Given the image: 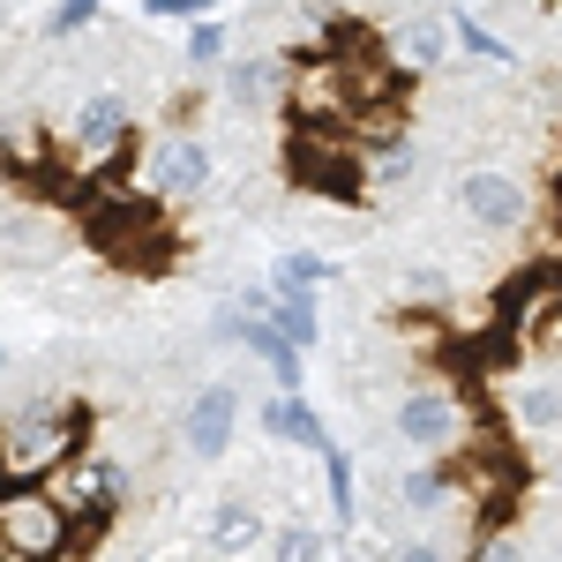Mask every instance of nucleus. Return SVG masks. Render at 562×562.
Wrapping results in <instances>:
<instances>
[{
    "label": "nucleus",
    "instance_id": "f3484780",
    "mask_svg": "<svg viewBox=\"0 0 562 562\" xmlns=\"http://www.w3.org/2000/svg\"><path fill=\"white\" fill-rule=\"evenodd\" d=\"M270 323L301 352H315V338H323V301H315V293H278V301H270Z\"/></svg>",
    "mask_w": 562,
    "mask_h": 562
},
{
    "label": "nucleus",
    "instance_id": "4be33fe9",
    "mask_svg": "<svg viewBox=\"0 0 562 562\" xmlns=\"http://www.w3.org/2000/svg\"><path fill=\"white\" fill-rule=\"evenodd\" d=\"M225 45H233V31H225L217 15H203V23L188 31V45H180V60H188V68L203 76V68H217V60H225Z\"/></svg>",
    "mask_w": 562,
    "mask_h": 562
},
{
    "label": "nucleus",
    "instance_id": "393cba45",
    "mask_svg": "<svg viewBox=\"0 0 562 562\" xmlns=\"http://www.w3.org/2000/svg\"><path fill=\"white\" fill-rule=\"evenodd\" d=\"M390 562H458V555H450L442 540H397V548H390Z\"/></svg>",
    "mask_w": 562,
    "mask_h": 562
},
{
    "label": "nucleus",
    "instance_id": "1a4fd4ad",
    "mask_svg": "<svg viewBox=\"0 0 562 562\" xmlns=\"http://www.w3.org/2000/svg\"><path fill=\"white\" fill-rule=\"evenodd\" d=\"M458 211L487 225V233H518L525 217H532V195H525V180L495 173V166H473V173L458 180Z\"/></svg>",
    "mask_w": 562,
    "mask_h": 562
},
{
    "label": "nucleus",
    "instance_id": "20e7f679",
    "mask_svg": "<svg viewBox=\"0 0 562 562\" xmlns=\"http://www.w3.org/2000/svg\"><path fill=\"white\" fill-rule=\"evenodd\" d=\"M45 487L60 495V510L76 518V532H83V540H98L105 525L121 518V503H128V473H121L113 458H98V450H76L60 473L45 480Z\"/></svg>",
    "mask_w": 562,
    "mask_h": 562
},
{
    "label": "nucleus",
    "instance_id": "b1692460",
    "mask_svg": "<svg viewBox=\"0 0 562 562\" xmlns=\"http://www.w3.org/2000/svg\"><path fill=\"white\" fill-rule=\"evenodd\" d=\"M158 23H203V15H217V0H143Z\"/></svg>",
    "mask_w": 562,
    "mask_h": 562
},
{
    "label": "nucleus",
    "instance_id": "ddd939ff",
    "mask_svg": "<svg viewBox=\"0 0 562 562\" xmlns=\"http://www.w3.org/2000/svg\"><path fill=\"white\" fill-rule=\"evenodd\" d=\"M262 540H270V525H262L256 503H225L211 518V532H203V555L233 562V555H248V548H262Z\"/></svg>",
    "mask_w": 562,
    "mask_h": 562
},
{
    "label": "nucleus",
    "instance_id": "f8f14e48",
    "mask_svg": "<svg viewBox=\"0 0 562 562\" xmlns=\"http://www.w3.org/2000/svg\"><path fill=\"white\" fill-rule=\"evenodd\" d=\"M262 428L278 435V442H301V450H323V442H330L323 413L307 405V390H278V397L262 405Z\"/></svg>",
    "mask_w": 562,
    "mask_h": 562
},
{
    "label": "nucleus",
    "instance_id": "a211bd4d",
    "mask_svg": "<svg viewBox=\"0 0 562 562\" xmlns=\"http://www.w3.org/2000/svg\"><path fill=\"white\" fill-rule=\"evenodd\" d=\"M323 555H330V532L323 525H307V518L270 525V562H323Z\"/></svg>",
    "mask_w": 562,
    "mask_h": 562
},
{
    "label": "nucleus",
    "instance_id": "0eeeda50",
    "mask_svg": "<svg viewBox=\"0 0 562 562\" xmlns=\"http://www.w3.org/2000/svg\"><path fill=\"white\" fill-rule=\"evenodd\" d=\"M233 435H240V390L203 383L188 397V413H180V450H188L195 465H217V458L233 450Z\"/></svg>",
    "mask_w": 562,
    "mask_h": 562
},
{
    "label": "nucleus",
    "instance_id": "412c9836",
    "mask_svg": "<svg viewBox=\"0 0 562 562\" xmlns=\"http://www.w3.org/2000/svg\"><path fill=\"white\" fill-rule=\"evenodd\" d=\"M315 458H323V473H330V518L352 525V518H360V503H352V458L338 450V442H323Z\"/></svg>",
    "mask_w": 562,
    "mask_h": 562
},
{
    "label": "nucleus",
    "instance_id": "dca6fc26",
    "mask_svg": "<svg viewBox=\"0 0 562 562\" xmlns=\"http://www.w3.org/2000/svg\"><path fill=\"white\" fill-rule=\"evenodd\" d=\"M450 495H458V473H450V465H435V458L420 465V473L397 480V503H405V510H420V518H435Z\"/></svg>",
    "mask_w": 562,
    "mask_h": 562
},
{
    "label": "nucleus",
    "instance_id": "9b49d317",
    "mask_svg": "<svg viewBox=\"0 0 562 562\" xmlns=\"http://www.w3.org/2000/svg\"><path fill=\"white\" fill-rule=\"evenodd\" d=\"M285 83H293V60H278V53H240L225 68V98L240 113H278L285 105Z\"/></svg>",
    "mask_w": 562,
    "mask_h": 562
},
{
    "label": "nucleus",
    "instance_id": "f257e3e1",
    "mask_svg": "<svg viewBox=\"0 0 562 562\" xmlns=\"http://www.w3.org/2000/svg\"><path fill=\"white\" fill-rule=\"evenodd\" d=\"M76 450H90V405H23L15 420H0V480H53Z\"/></svg>",
    "mask_w": 562,
    "mask_h": 562
},
{
    "label": "nucleus",
    "instance_id": "f03ea898",
    "mask_svg": "<svg viewBox=\"0 0 562 562\" xmlns=\"http://www.w3.org/2000/svg\"><path fill=\"white\" fill-rule=\"evenodd\" d=\"M285 180L301 195H323V203H368V150L352 143L346 128H323V121H293L285 135Z\"/></svg>",
    "mask_w": 562,
    "mask_h": 562
},
{
    "label": "nucleus",
    "instance_id": "aec40b11",
    "mask_svg": "<svg viewBox=\"0 0 562 562\" xmlns=\"http://www.w3.org/2000/svg\"><path fill=\"white\" fill-rule=\"evenodd\" d=\"M450 38L465 45V53H473L480 68H518V53H510V45L495 38V31H487L480 15H450Z\"/></svg>",
    "mask_w": 562,
    "mask_h": 562
},
{
    "label": "nucleus",
    "instance_id": "6e6552de",
    "mask_svg": "<svg viewBox=\"0 0 562 562\" xmlns=\"http://www.w3.org/2000/svg\"><path fill=\"white\" fill-rule=\"evenodd\" d=\"M128 135H135L128 98H121V90H98V98L76 105V121H68V150H76L83 166H121V158H128Z\"/></svg>",
    "mask_w": 562,
    "mask_h": 562
},
{
    "label": "nucleus",
    "instance_id": "2eb2a0df",
    "mask_svg": "<svg viewBox=\"0 0 562 562\" xmlns=\"http://www.w3.org/2000/svg\"><path fill=\"white\" fill-rule=\"evenodd\" d=\"M338 270H330V256H315V248H285V256L270 262V293H323Z\"/></svg>",
    "mask_w": 562,
    "mask_h": 562
},
{
    "label": "nucleus",
    "instance_id": "6ab92c4d",
    "mask_svg": "<svg viewBox=\"0 0 562 562\" xmlns=\"http://www.w3.org/2000/svg\"><path fill=\"white\" fill-rule=\"evenodd\" d=\"M510 420H518L525 435H548L562 420V390L555 383H525L518 397H510Z\"/></svg>",
    "mask_w": 562,
    "mask_h": 562
},
{
    "label": "nucleus",
    "instance_id": "4468645a",
    "mask_svg": "<svg viewBox=\"0 0 562 562\" xmlns=\"http://www.w3.org/2000/svg\"><path fill=\"white\" fill-rule=\"evenodd\" d=\"M442 53H450V23H442V15L405 23V31H397V45H390V60H397V68H413V76L442 68Z\"/></svg>",
    "mask_w": 562,
    "mask_h": 562
},
{
    "label": "nucleus",
    "instance_id": "423d86ee",
    "mask_svg": "<svg viewBox=\"0 0 562 562\" xmlns=\"http://www.w3.org/2000/svg\"><path fill=\"white\" fill-rule=\"evenodd\" d=\"M143 188L158 195V203H195L203 188H211V143L188 128H166L150 143V158H143Z\"/></svg>",
    "mask_w": 562,
    "mask_h": 562
},
{
    "label": "nucleus",
    "instance_id": "7ed1b4c3",
    "mask_svg": "<svg viewBox=\"0 0 562 562\" xmlns=\"http://www.w3.org/2000/svg\"><path fill=\"white\" fill-rule=\"evenodd\" d=\"M0 548L15 562H60L90 540L76 532V518L60 510V495L45 480H0Z\"/></svg>",
    "mask_w": 562,
    "mask_h": 562
},
{
    "label": "nucleus",
    "instance_id": "a878e982",
    "mask_svg": "<svg viewBox=\"0 0 562 562\" xmlns=\"http://www.w3.org/2000/svg\"><path fill=\"white\" fill-rule=\"evenodd\" d=\"M0 375H8V346H0Z\"/></svg>",
    "mask_w": 562,
    "mask_h": 562
},
{
    "label": "nucleus",
    "instance_id": "9d476101",
    "mask_svg": "<svg viewBox=\"0 0 562 562\" xmlns=\"http://www.w3.org/2000/svg\"><path fill=\"white\" fill-rule=\"evenodd\" d=\"M225 338H233V346H248V352H256L262 368L278 375V390H301V368H307V352L293 346V338H285V330H278L270 315H256V307H233V315H225Z\"/></svg>",
    "mask_w": 562,
    "mask_h": 562
},
{
    "label": "nucleus",
    "instance_id": "39448f33",
    "mask_svg": "<svg viewBox=\"0 0 562 562\" xmlns=\"http://www.w3.org/2000/svg\"><path fill=\"white\" fill-rule=\"evenodd\" d=\"M390 428H397L405 450H420V458H450L458 435H465V413H458V397H450L442 383H413L405 397H397Z\"/></svg>",
    "mask_w": 562,
    "mask_h": 562
},
{
    "label": "nucleus",
    "instance_id": "5701e85b",
    "mask_svg": "<svg viewBox=\"0 0 562 562\" xmlns=\"http://www.w3.org/2000/svg\"><path fill=\"white\" fill-rule=\"evenodd\" d=\"M98 15H105V0H53V38H76Z\"/></svg>",
    "mask_w": 562,
    "mask_h": 562
}]
</instances>
